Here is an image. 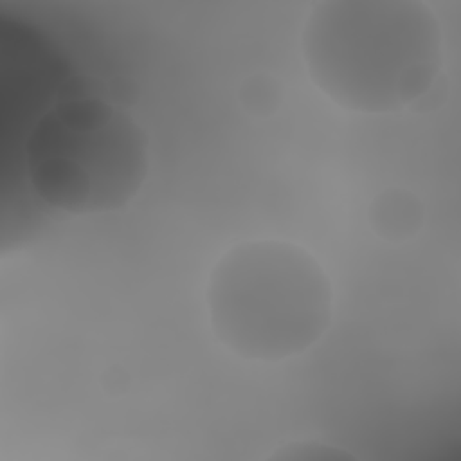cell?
Returning a JSON list of instances; mask_svg holds the SVG:
<instances>
[{
	"instance_id": "cell-3",
	"label": "cell",
	"mask_w": 461,
	"mask_h": 461,
	"mask_svg": "<svg viewBox=\"0 0 461 461\" xmlns=\"http://www.w3.org/2000/svg\"><path fill=\"white\" fill-rule=\"evenodd\" d=\"M205 301L223 348L247 360L281 362L321 340L333 294L308 250L281 240H252L218 259Z\"/></svg>"
},
{
	"instance_id": "cell-1",
	"label": "cell",
	"mask_w": 461,
	"mask_h": 461,
	"mask_svg": "<svg viewBox=\"0 0 461 461\" xmlns=\"http://www.w3.org/2000/svg\"><path fill=\"white\" fill-rule=\"evenodd\" d=\"M303 56L335 104L382 115L427 95L443 63L441 29L412 0L322 2L304 23Z\"/></svg>"
},
{
	"instance_id": "cell-2",
	"label": "cell",
	"mask_w": 461,
	"mask_h": 461,
	"mask_svg": "<svg viewBox=\"0 0 461 461\" xmlns=\"http://www.w3.org/2000/svg\"><path fill=\"white\" fill-rule=\"evenodd\" d=\"M142 126L83 77H67L23 140V171L49 211L92 216L126 207L148 175Z\"/></svg>"
},
{
	"instance_id": "cell-4",
	"label": "cell",
	"mask_w": 461,
	"mask_h": 461,
	"mask_svg": "<svg viewBox=\"0 0 461 461\" xmlns=\"http://www.w3.org/2000/svg\"><path fill=\"white\" fill-rule=\"evenodd\" d=\"M373 209V227H376V232L385 234L387 238L412 232L418 220L414 203L403 200V194L398 191L387 193L384 198L376 200Z\"/></svg>"
},
{
	"instance_id": "cell-5",
	"label": "cell",
	"mask_w": 461,
	"mask_h": 461,
	"mask_svg": "<svg viewBox=\"0 0 461 461\" xmlns=\"http://www.w3.org/2000/svg\"><path fill=\"white\" fill-rule=\"evenodd\" d=\"M274 457L281 459H324V457H348L346 452H335L326 445L319 443H292L288 448H281Z\"/></svg>"
}]
</instances>
